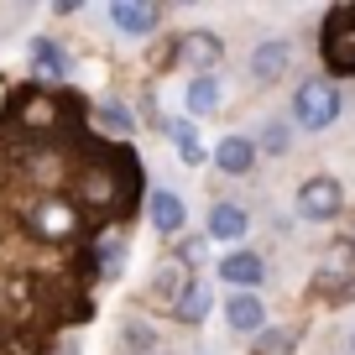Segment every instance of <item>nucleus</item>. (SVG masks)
<instances>
[{
    "label": "nucleus",
    "mask_w": 355,
    "mask_h": 355,
    "mask_svg": "<svg viewBox=\"0 0 355 355\" xmlns=\"http://www.w3.org/2000/svg\"><path fill=\"white\" fill-rule=\"evenodd\" d=\"M319 58L334 78H355V0H340L319 26Z\"/></svg>",
    "instance_id": "obj_1"
},
{
    "label": "nucleus",
    "mask_w": 355,
    "mask_h": 355,
    "mask_svg": "<svg viewBox=\"0 0 355 355\" xmlns=\"http://www.w3.org/2000/svg\"><path fill=\"white\" fill-rule=\"evenodd\" d=\"M334 121H340V89H334V78H303L298 94H293V125L324 131Z\"/></svg>",
    "instance_id": "obj_2"
},
{
    "label": "nucleus",
    "mask_w": 355,
    "mask_h": 355,
    "mask_svg": "<svg viewBox=\"0 0 355 355\" xmlns=\"http://www.w3.org/2000/svg\"><path fill=\"white\" fill-rule=\"evenodd\" d=\"M220 58H225V42L214 32H183L173 42V63H183V68H193V73H214L220 68Z\"/></svg>",
    "instance_id": "obj_3"
},
{
    "label": "nucleus",
    "mask_w": 355,
    "mask_h": 355,
    "mask_svg": "<svg viewBox=\"0 0 355 355\" xmlns=\"http://www.w3.org/2000/svg\"><path fill=\"white\" fill-rule=\"evenodd\" d=\"M340 209H345V189L334 178H309L298 189V214L303 220H334Z\"/></svg>",
    "instance_id": "obj_4"
},
{
    "label": "nucleus",
    "mask_w": 355,
    "mask_h": 355,
    "mask_svg": "<svg viewBox=\"0 0 355 355\" xmlns=\"http://www.w3.org/2000/svg\"><path fill=\"white\" fill-rule=\"evenodd\" d=\"M26 225H32L42 241H68L73 225H78V209H73V204H63V199H37L32 214H26Z\"/></svg>",
    "instance_id": "obj_5"
},
{
    "label": "nucleus",
    "mask_w": 355,
    "mask_h": 355,
    "mask_svg": "<svg viewBox=\"0 0 355 355\" xmlns=\"http://www.w3.org/2000/svg\"><path fill=\"white\" fill-rule=\"evenodd\" d=\"M110 21L125 37H146V32H157L162 11H157V0H110Z\"/></svg>",
    "instance_id": "obj_6"
},
{
    "label": "nucleus",
    "mask_w": 355,
    "mask_h": 355,
    "mask_svg": "<svg viewBox=\"0 0 355 355\" xmlns=\"http://www.w3.org/2000/svg\"><path fill=\"white\" fill-rule=\"evenodd\" d=\"M288 63H293V47L282 42V37H272V42H261L251 53V78L256 84H277V78L288 73Z\"/></svg>",
    "instance_id": "obj_7"
},
{
    "label": "nucleus",
    "mask_w": 355,
    "mask_h": 355,
    "mask_svg": "<svg viewBox=\"0 0 355 355\" xmlns=\"http://www.w3.org/2000/svg\"><path fill=\"white\" fill-rule=\"evenodd\" d=\"M146 214H152L157 235H178L183 225H189V209H183V199H178L173 189H157L152 199H146Z\"/></svg>",
    "instance_id": "obj_8"
},
{
    "label": "nucleus",
    "mask_w": 355,
    "mask_h": 355,
    "mask_svg": "<svg viewBox=\"0 0 355 355\" xmlns=\"http://www.w3.org/2000/svg\"><path fill=\"white\" fill-rule=\"evenodd\" d=\"M214 167H220V173H230V178H245L256 167V141L251 136H225L220 146H214Z\"/></svg>",
    "instance_id": "obj_9"
},
{
    "label": "nucleus",
    "mask_w": 355,
    "mask_h": 355,
    "mask_svg": "<svg viewBox=\"0 0 355 355\" xmlns=\"http://www.w3.org/2000/svg\"><path fill=\"white\" fill-rule=\"evenodd\" d=\"M220 277L230 282L235 293H251L256 282L266 277V266H261V256H256V251H230V256L220 261Z\"/></svg>",
    "instance_id": "obj_10"
},
{
    "label": "nucleus",
    "mask_w": 355,
    "mask_h": 355,
    "mask_svg": "<svg viewBox=\"0 0 355 355\" xmlns=\"http://www.w3.org/2000/svg\"><path fill=\"white\" fill-rule=\"evenodd\" d=\"M78 199L89 204V209H110L115 199H121V183H115L110 167H89L84 178H78Z\"/></svg>",
    "instance_id": "obj_11"
},
{
    "label": "nucleus",
    "mask_w": 355,
    "mask_h": 355,
    "mask_svg": "<svg viewBox=\"0 0 355 355\" xmlns=\"http://www.w3.org/2000/svg\"><path fill=\"white\" fill-rule=\"evenodd\" d=\"M225 319H230L235 334H261L266 329V309H261L256 293H235V298L225 303Z\"/></svg>",
    "instance_id": "obj_12"
},
{
    "label": "nucleus",
    "mask_w": 355,
    "mask_h": 355,
    "mask_svg": "<svg viewBox=\"0 0 355 355\" xmlns=\"http://www.w3.org/2000/svg\"><path fill=\"white\" fill-rule=\"evenodd\" d=\"M209 309H214V293H209V282H204V277H193L189 288L178 293V303H173V319H183V324H204V319H209Z\"/></svg>",
    "instance_id": "obj_13"
},
{
    "label": "nucleus",
    "mask_w": 355,
    "mask_h": 355,
    "mask_svg": "<svg viewBox=\"0 0 355 355\" xmlns=\"http://www.w3.org/2000/svg\"><path fill=\"white\" fill-rule=\"evenodd\" d=\"M26 58H32V68L37 73H47V78H68V53L53 42V37H32V47H26Z\"/></svg>",
    "instance_id": "obj_14"
},
{
    "label": "nucleus",
    "mask_w": 355,
    "mask_h": 355,
    "mask_svg": "<svg viewBox=\"0 0 355 355\" xmlns=\"http://www.w3.org/2000/svg\"><path fill=\"white\" fill-rule=\"evenodd\" d=\"M245 230H251V220H245L241 204H214L209 209V235L214 241H241Z\"/></svg>",
    "instance_id": "obj_15"
},
{
    "label": "nucleus",
    "mask_w": 355,
    "mask_h": 355,
    "mask_svg": "<svg viewBox=\"0 0 355 355\" xmlns=\"http://www.w3.org/2000/svg\"><path fill=\"white\" fill-rule=\"evenodd\" d=\"M183 105H189V115H214L220 110V84H214V73H193Z\"/></svg>",
    "instance_id": "obj_16"
},
{
    "label": "nucleus",
    "mask_w": 355,
    "mask_h": 355,
    "mask_svg": "<svg viewBox=\"0 0 355 355\" xmlns=\"http://www.w3.org/2000/svg\"><path fill=\"white\" fill-rule=\"evenodd\" d=\"M167 131H173V146H178V157H183L189 167H204V162H209V146L199 141V131H193L189 121H173Z\"/></svg>",
    "instance_id": "obj_17"
},
{
    "label": "nucleus",
    "mask_w": 355,
    "mask_h": 355,
    "mask_svg": "<svg viewBox=\"0 0 355 355\" xmlns=\"http://www.w3.org/2000/svg\"><path fill=\"white\" fill-rule=\"evenodd\" d=\"M189 261H183V256H173V261H162V266H157V282H152V293H162V298H173L178 303V293H183V288H189Z\"/></svg>",
    "instance_id": "obj_18"
},
{
    "label": "nucleus",
    "mask_w": 355,
    "mask_h": 355,
    "mask_svg": "<svg viewBox=\"0 0 355 355\" xmlns=\"http://www.w3.org/2000/svg\"><path fill=\"white\" fill-rule=\"evenodd\" d=\"M94 121H100L105 131H115V136H131L136 131V121H131L125 105H94Z\"/></svg>",
    "instance_id": "obj_19"
},
{
    "label": "nucleus",
    "mask_w": 355,
    "mask_h": 355,
    "mask_svg": "<svg viewBox=\"0 0 355 355\" xmlns=\"http://www.w3.org/2000/svg\"><path fill=\"white\" fill-rule=\"evenodd\" d=\"M125 251H131L125 241H105L100 245V272H105V277H121V272H125Z\"/></svg>",
    "instance_id": "obj_20"
},
{
    "label": "nucleus",
    "mask_w": 355,
    "mask_h": 355,
    "mask_svg": "<svg viewBox=\"0 0 355 355\" xmlns=\"http://www.w3.org/2000/svg\"><path fill=\"white\" fill-rule=\"evenodd\" d=\"M288 141H293V131L282 121H266V131H261V152H272V157H282L288 152Z\"/></svg>",
    "instance_id": "obj_21"
},
{
    "label": "nucleus",
    "mask_w": 355,
    "mask_h": 355,
    "mask_svg": "<svg viewBox=\"0 0 355 355\" xmlns=\"http://www.w3.org/2000/svg\"><path fill=\"white\" fill-rule=\"evenodd\" d=\"M293 340H298L293 329H261V350H256V355H288Z\"/></svg>",
    "instance_id": "obj_22"
},
{
    "label": "nucleus",
    "mask_w": 355,
    "mask_h": 355,
    "mask_svg": "<svg viewBox=\"0 0 355 355\" xmlns=\"http://www.w3.org/2000/svg\"><path fill=\"white\" fill-rule=\"evenodd\" d=\"M58 6V16H73V11H84V0H53Z\"/></svg>",
    "instance_id": "obj_23"
},
{
    "label": "nucleus",
    "mask_w": 355,
    "mask_h": 355,
    "mask_svg": "<svg viewBox=\"0 0 355 355\" xmlns=\"http://www.w3.org/2000/svg\"><path fill=\"white\" fill-rule=\"evenodd\" d=\"M178 6H193V0H178Z\"/></svg>",
    "instance_id": "obj_24"
},
{
    "label": "nucleus",
    "mask_w": 355,
    "mask_h": 355,
    "mask_svg": "<svg viewBox=\"0 0 355 355\" xmlns=\"http://www.w3.org/2000/svg\"><path fill=\"white\" fill-rule=\"evenodd\" d=\"M350 355H355V340H350Z\"/></svg>",
    "instance_id": "obj_25"
}]
</instances>
